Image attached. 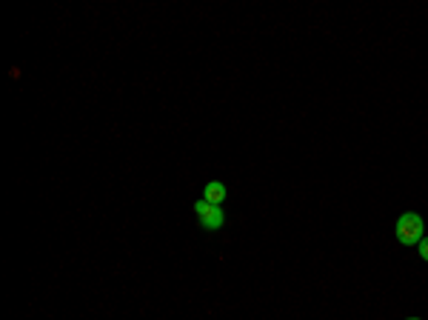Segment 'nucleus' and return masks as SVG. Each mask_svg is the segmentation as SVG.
I'll return each mask as SVG.
<instances>
[{
	"instance_id": "obj_3",
	"label": "nucleus",
	"mask_w": 428,
	"mask_h": 320,
	"mask_svg": "<svg viewBox=\"0 0 428 320\" xmlns=\"http://www.w3.org/2000/svg\"><path fill=\"white\" fill-rule=\"evenodd\" d=\"M226 195H229V189L223 186L220 180H208V183H206V189H203V200H208L211 206H223Z\"/></svg>"
},
{
	"instance_id": "obj_1",
	"label": "nucleus",
	"mask_w": 428,
	"mask_h": 320,
	"mask_svg": "<svg viewBox=\"0 0 428 320\" xmlns=\"http://www.w3.org/2000/svg\"><path fill=\"white\" fill-rule=\"evenodd\" d=\"M394 232H397V240L402 246H417L425 238V223H422V217L417 212H406V215L397 217Z\"/></svg>"
},
{
	"instance_id": "obj_2",
	"label": "nucleus",
	"mask_w": 428,
	"mask_h": 320,
	"mask_svg": "<svg viewBox=\"0 0 428 320\" xmlns=\"http://www.w3.org/2000/svg\"><path fill=\"white\" fill-rule=\"evenodd\" d=\"M195 215L200 217L203 229H208V232H217V229L226 223L223 206H211L208 200H197V203H195Z\"/></svg>"
},
{
	"instance_id": "obj_4",
	"label": "nucleus",
	"mask_w": 428,
	"mask_h": 320,
	"mask_svg": "<svg viewBox=\"0 0 428 320\" xmlns=\"http://www.w3.org/2000/svg\"><path fill=\"white\" fill-rule=\"evenodd\" d=\"M417 249H420V258L428 263V238H422V240L417 243Z\"/></svg>"
},
{
	"instance_id": "obj_5",
	"label": "nucleus",
	"mask_w": 428,
	"mask_h": 320,
	"mask_svg": "<svg viewBox=\"0 0 428 320\" xmlns=\"http://www.w3.org/2000/svg\"><path fill=\"white\" fill-rule=\"evenodd\" d=\"M409 320H420V317H409Z\"/></svg>"
}]
</instances>
